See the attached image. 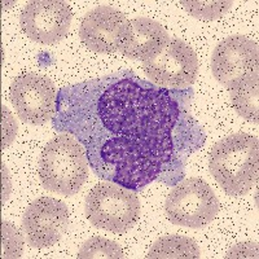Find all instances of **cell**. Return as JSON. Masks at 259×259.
Masks as SVG:
<instances>
[{
  "label": "cell",
  "instance_id": "18",
  "mask_svg": "<svg viewBox=\"0 0 259 259\" xmlns=\"http://www.w3.org/2000/svg\"><path fill=\"white\" fill-rule=\"evenodd\" d=\"M3 148L12 143L16 133H17V124L13 121L12 115L3 105Z\"/></svg>",
  "mask_w": 259,
  "mask_h": 259
},
{
  "label": "cell",
  "instance_id": "5",
  "mask_svg": "<svg viewBox=\"0 0 259 259\" xmlns=\"http://www.w3.org/2000/svg\"><path fill=\"white\" fill-rule=\"evenodd\" d=\"M165 211L172 224L202 228L218 215L219 201L205 180L189 178L171 189L166 198Z\"/></svg>",
  "mask_w": 259,
  "mask_h": 259
},
{
  "label": "cell",
  "instance_id": "12",
  "mask_svg": "<svg viewBox=\"0 0 259 259\" xmlns=\"http://www.w3.org/2000/svg\"><path fill=\"white\" fill-rule=\"evenodd\" d=\"M170 39L167 30L157 21L147 17L134 18L128 20L119 52L127 59L145 62L156 57Z\"/></svg>",
  "mask_w": 259,
  "mask_h": 259
},
{
  "label": "cell",
  "instance_id": "4",
  "mask_svg": "<svg viewBox=\"0 0 259 259\" xmlns=\"http://www.w3.org/2000/svg\"><path fill=\"white\" fill-rule=\"evenodd\" d=\"M85 217L95 227L112 233H124L140 218L135 191L113 182L99 183L85 198Z\"/></svg>",
  "mask_w": 259,
  "mask_h": 259
},
{
  "label": "cell",
  "instance_id": "16",
  "mask_svg": "<svg viewBox=\"0 0 259 259\" xmlns=\"http://www.w3.org/2000/svg\"><path fill=\"white\" fill-rule=\"evenodd\" d=\"M232 2H223V0H218V2H182L183 8L186 9L187 12L194 18L203 21H212L217 18L222 17L228 12V9L232 6Z\"/></svg>",
  "mask_w": 259,
  "mask_h": 259
},
{
  "label": "cell",
  "instance_id": "15",
  "mask_svg": "<svg viewBox=\"0 0 259 259\" xmlns=\"http://www.w3.org/2000/svg\"><path fill=\"white\" fill-rule=\"evenodd\" d=\"M77 258H123V253L119 245L104 237H92L87 240L77 254Z\"/></svg>",
  "mask_w": 259,
  "mask_h": 259
},
{
  "label": "cell",
  "instance_id": "8",
  "mask_svg": "<svg viewBox=\"0 0 259 259\" xmlns=\"http://www.w3.org/2000/svg\"><path fill=\"white\" fill-rule=\"evenodd\" d=\"M73 12L61 0H32L25 6L20 16L22 31L39 45H57L68 35Z\"/></svg>",
  "mask_w": 259,
  "mask_h": 259
},
{
  "label": "cell",
  "instance_id": "1",
  "mask_svg": "<svg viewBox=\"0 0 259 259\" xmlns=\"http://www.w3.org/2000/svg\"><path fill=\"white\" fill-rule=\"evenodd\" d=\"M75 90L62 110L97 177L135 192L156 180L174 157L179 101L136 77H105Z\"/></svg>",
  "mask_w": 259,
  "mask_h": 259
},
{
  "label": "cell",
  "instance_id": "6",
  "mask_svg": "<svg viewBox=\"0 0 259 259\" xmlns=\"http://www.w3.org/2000/svg\"><path fill=\"white\" fill-rule=\"evenodd\" d=\"M143 70L153 84L162 89H187L197 78L198 60L192 47L178 38L153 59L143 62Z\"/></svg>",
  "mask_w": 259,
  "mask_h": 259
},
{
  "label": "cell",
  "instance_id": "2",
  "mask_svg": "<svg viewBox=\"0 0 259 259\" xmlns=\"http://www.w3.org/2000/svg\"><path fill=\"white\" fill-rule=\"evenodd\" d=\"M258 138L239 133L212 147L209 168L212 178L230 196H244L258 180Z\"/></svg>",
  "mask_w": 259,
  "mask_h": 259
},
{
  "label": "cell",
  "instance_id": "9",
  "mask_svg": "<svg viewBox=\"0 0 259 259\" xmlns=\"http://www.w3.org/2000/svg\"><path fill=\"white\" fill-rule=\"evenodd\" d=\"M70 214L62 201L40 197L31 202L22 218V230L30 246L43 249L57 244L68 230Z\"/></svg>",
  "mask_w": 259,
  "mask_h": 259
},
{
  "label": "cell",
  "instance_id": "13",
  "mask_svg": "<svg viewBox=\"0 0 259 259\" xmlns=\"http://www.w3.org/2000/svg\"><path fill=\"white\" fill-rule=\"evenodd\" d=\"M258 78L259 74L242 78L241 80L231 85L228 91L231 95L233 108L244 119L258 124Z\"/></svg>",
  "mask_w": 259,
  "mask_h": 259
},
{
  "label": "cell",
  "instance_id": "10",
  "mask_svg": "<svg viewBox=\"0 0 259 259\" xmlns=\"http://www.w3.org/2000/svg\"><path fill=\"white\" fill-rule=\"evenodd\" d=\"M258 45L244 35H231L215 47L212 75L227 90L242 78L258 73Z\"/></svg>",
  "mask_w": 259,
  "mask_h": 259
},
{
  "label": "cell",
  "instance_id": "7",
  "mask_svg": "<svg viewBox=\"0 0 259 259\" xmlns=\"http://www.w3.org/2000/svg\"><path fill=\"white\" fill-rule=\"evenodd\" d=\"M9 94L17 115L25 123L40 126L56 113V89L45 75L26 73L15 78Z\"/></svg>",
  "mask_w": 259,
  "mask_h": 259
},
{
  "label": "cell",
  "instance_id": "17",
  "mask_svg": "<svg viewBox=\"0 0 259 259\" xmlns=\"http://www.w3.org/2000/svg\"><path fill=\"white\" fill-rule=\"evenodd\" d=\"M3 256L20 258L22 254V237L20 231L8 222H3Z\"/></svg>",
  "mask_w": 259,
  "mask_h": 259
},
{
  "label": "cell",
  "instance_id": "3",
  "mask_svg": "<svg viewBox=\"0 0 259 259\" xmlns=\"http://www.w3.org/2000/svg\"><path fill=\"white\" fill-rule=\"evenodd\" d=\"M39 177L47 191L61 196L78 193L89 178V158L83 145L69 134L53 138L41 150Z\"/></svg>",
  "mask_w": 259,
  "mask_h": 259
},
{
  "label": "cell",
  "instance_id": "11",
  "mask_svg": "<svg viewBox=\"0 0 259 259\" xmlns=\"http://www.w3.org/2000/svg\"><path fill=\"white\" fill-rule=\"evenodd\" d=\"M128 20L118 9L100 6L83 17L79 36L83 45L96 53L119 51L127 31Z\"/></svg>",
  "mask_w": 259,
  "mask_h": 259
},
{
  "label": "cell",
  "instance_id": "14",
  "mask_svg": "<svg viewBox=\"0 0 259 259\" xmlns=\"http://www.w3.org/2000/svg\"><path fill=\"white\" fill-rule=\"evenodd\" d=\"M197 244L186 236H165L150 247L147 258H200Z\"/></svg>",
  "mask_w": 259,
  "mask_h": 259
}]
</instances>
